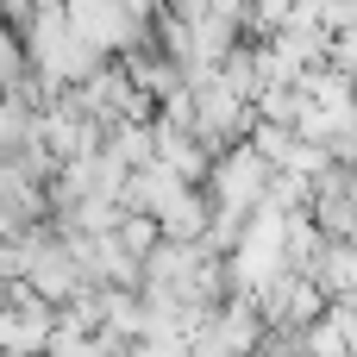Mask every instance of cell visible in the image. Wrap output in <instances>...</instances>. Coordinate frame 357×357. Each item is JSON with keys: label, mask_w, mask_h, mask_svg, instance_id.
Instances as JSON below:
<instances>
[{"label": "cell", "mask_w": 357, "mask_h": 357, "mask_svg": "<svg viewBox=\"0 0 357 357\" xmlns=\"http://www.w3.org/2000/svg\"><path fill=\"white\" fill-rule=\"evenodd\" d=\"M13 69H19V44H13L6 25H0V82H13Z\"/></svg>", "instance_id": "6da1fadb"}]
</instances>
